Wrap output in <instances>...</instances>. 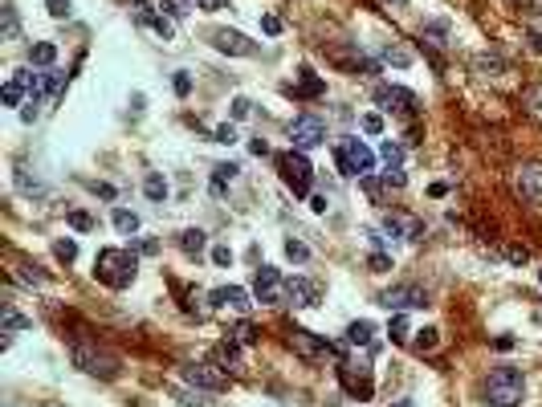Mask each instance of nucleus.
<instances>
[{"label":"nucleus","mask_w":542,"mask_h":407,"mask_svg":"<svg viewBox=\"0 0 542 407\" xmlns=\"http://www.w3.org/2000/svg\"><path fill=\"white\" fill-rule=\"evenodd\" d=\"M216 143H236V126H233V122L216 126Z\"/></svg>","instance_id":"603ef678"},{"label":"nucleus","mask_w":542,"mask_h":407,"mask_svg":"<svg viewBox=\"0 0 542 407\" xmlns=\"http://www.w3.org/2000/svg\"><path fill=\"white\" fill-rule=\"evenodd\" d=\"M539 281H542V269H539Z\"/></svg>","instance_id":"774afa93"},{"label":"nucleus","mask_w":542,"mask_h":407,"mask_svg":"<svg viewBox=\"0 0 542 407\" xmlns=\"http://www.w3.org/2000/svg\"><path fill=\"white\" fill-rule=\"evenodd\" d=\"M327 57L334 61V66L351 70V73H376V61H367V57H363V53H359L355 45H330Z\"/></svg>","instance_id":"4468645a"},{"label":"nucleus","mask_w":542,"mask_h":407,"mask_svg":"<svg viewBox=\"0 0 542 407\" xmlns=\"http://www.w3.org/2000/svg\"><path fill=\"white\" fill-rule=\"evenodd\" d=\"M21 98H24V90L17 86V82H13V77L0 86V102H4V106H21Z\"/></svg>","instance_id":"f704fd0d"},{"label":"nucleus","mask_w":542,"mask_h":407,"mask_svg":"<svg viewBox=\"0 0 542 407\" xmlns=\"http://www.w3.org/2000/svg\"><path fill=\"white\" fill-rule=\"evenodd\" d=\"M436 342H441V330H432V326H428V330H420V338H416L412 346H416L420 355H428V350H436Z\"/></svg>","instance_id":"c9c22d12"},{"label":"nucleus","mask_w":542,"mask_h":407,"mask_svg":"<svg viewBox=\"0 0 542 407\" xmlns=\"http://www.w3.org/2000/svg\"><path fill=\"white\" fill-rule=\"evenodd\" d=\"M171 86H176V94L184 98L192 90V77H188V73H176V77H171Z\"/></svg>","instance_id":"5fc2aeb1"},{"label":"nucleus","mask_w":542,"mask_h":407,"mask_svg":"<svg viewBox=\"0 0 542 407\" xmlns=\"http://www.w3.org/2000/svg\"><path fill=\"white\" fill-rule=\"evenodd\" d=\"M73 367L86 371V375H98V379H115L118 375V359L110 350L94 346V342H73Z\"/></svg>","instance_id":"20e7f679"},{"label":"nucleus","mask_w":542,"mask_h":407,"mask_svg":"<svg viewBox=\"0 0 542 407\" xmlns=\"http://www.w3.org/2000/svg\"><path fill=\"white\" fill-rule=\"evenodd\" d=\"M143 195H147V200H155V204H164V200H167V179L159 175V171H151V175L143 179Z\"/></svg>","instance_id":"393cba45"},{"label":"nucleus","mask_w":542,"mask_h":407,"mask_svg":"<svg viewBox=\"0 0 542 407\" xmlns=\"http://www.w3.org/2000/svg\"><path fill=\"white\" fill-rule=\"evenodd\" d=\"M196 4H200V8H204V13H216V8H224V4H229V0H196Z\"/></svg>","instance_id":"052dcab7"},{"label":"nucleus","mask_w":542,"mask_h":407,"mask_svg":"<svg viewBox=\"0 0 542 407\" xmlns=\"http://www.w3.org/2000/svg\"><path fill=\"white\" fill-rule=\"evenodd\" d=\"M0 326H4V334H21V330H29V326H33V318L17 313V306H4V313H0Z\"/></svg>","instance_id":"4be33fe9"},{"label":"nucleus","mask_w":542,"mask_h":407,"mask_svg":"<svg viewBox=\"0 0 542 407\" xmlns=\"http://www.w3.org/2000/svg\"><path fill=\"white\" fill-rule=\"evenodd\" d=\"M70 228H78V232H90V228H94V220H90V212L73 208V212H70Z\"/></svg>","instance_id":"a19ab883"},{"label":"nucleus","mask_w":542,"mask_h":407,"mask_svg":"<svg viewBox=\"0 0 542 407\" xmlns=\"http://www.w3.org/2000/svg\"><path fill=\"white\" fill-rule=\"evenodd\" d=\"M526 395V379L518 367H497L485 379V404L490 407H518Z\"/></svg>","instance_id":"f03ea898"},{"label":"nucleus","mask_w":542,"mask_h":407,"mask_svg":"<svg viewBox=\"0 0 542 407\" xmlns=\"http://www.w3.org/2000/svg\"><path fill=\"white\" fill-rule=\"evenodd\" d=\"M376 102L383 110H396V114H412V110H416V94H412V90H400V86H379Z\"/></svg>","instance_id":"2eb2a0df"},{"label":"nucleus","mask_w":542,"mask_h":407,"mask_svg":"<svg viewBox=\"0 0 542 407\" xmlns=\"http://www.w3.org/2000/svg\"><path fill=\"white\" fill-rule=\"evenodd\" d=\"M204 244H208V232H204V228H184V232H180V249H184L188 257H200Z\"/></svg>","instance_id":"6ab92c4d"},{"label":"nucleus","mask_w":542,"mask_h":407,"mask_svg":"<svg viewBox=\"0 0 542 407\" xmlns=\"http://www.w3.org/2000/svg\"><path fill=\"white\" fill-rule=\"evenodd\" d=\"M261 29L273 37V33H282V21H278V17H261Z\"/></svg>","instance_id":"bf43d9fd"},{"label":"nucleus","mask_w":542,"mask_h":407,"mask_svg":"<svg viewBox=\"0 0 542 407\" xmlns=\"http://www.w3.org/2000/svg\"><path fill=\"white\" fill-rule=\"evenodd\" d=\"M367 265H371V273H387L392 269V253H371Z\"/></svg>","instance_id":"c03bdc74"},{"label":"nucleus","mask_w":542,"mask_h":407,"mask_svg":"<svg viewBox=\"0 0 542 407\" xmlns=\"http://www.w3.org/2000/svg\"><path fill=\"white\" fill-rule=\"evenodd\" d=\"M62 86H66V73H45V98L49 102L62 98Z\"/></svg>","instance_id":"58836bf2"},{"label":"nucleus","mask_w":542,"mask_h":407,"mask_svg":"<svg viewBox=\"0 0 542 407\" xmlns=\"http://www.w3.org/2000/svg\"><path fill=\"white\" fill-rule=\"evenodd\" d=\"M45 8H49L53 21H66V17H70V0H49Z\"/></svg>","instance_id":"a18cd8bd"},{"label":"nucleus","mask_w":542,"mask_h":407,"mask_svg":"<svg viewBox=\"0 0 542 407\" xmlns=\"http://www.w3.org/2000/svg\"><path fill=\"white\" fill-rule=\"evenodd\" d=\"M334 163H338V171L343 175H371V168H376V151L363 143V139H343V143L334 147Z\"/></svg>","instance_id":"7ed1b4c3"},{"label":"nucleus","mask_w":542,"mask_h":407,"mask_svg":"<svg viewBox=\"0 0 542 407\" xmlns=\"http://www.w3.org/2000/svg\"><path fill=\"white\" fill-rule=\"evenodd\" d=\"M363 131L367 135H383V119L379 114H363Z\"/></svg>","instance_id":"3c124183"},{"label":"nucleus","mask_w":542,"mask_h":407,"mask_svg":"<svg viewBox=\"0 0 542 407\" xmlns=\"http://www.w3.org/2000/svg\"><path fill=\"white\" fill-rule=\"evenodd\" d=\"M21 281H29V286H45V277H41V273H33L29 265L21 269Z\"/></svg>","instance_id":"6e6d98bb"},{"label":"nucleus","mask_w":542,"mask_h":407,"mask_svg":"<svg viewBox=\"0 0 542 407\" xmlns=\"http://www.w3.org/2000/svg\"><path fill=\"white\" fill-rule=\"evenodd\" d=\"M338 375H343V387L351 391V395H359V399H371V391H376V383H371V367H355V362H343L338 367Z\"/></svg>","instance_id":"f8f14e48"},{"label":"nucleus","mask_w":542,"mask_h":407,"mask_svg":"<svg viewBox=\"0 0 542 407\" xmlns=\"http://www.w3.org/2000/svg\"><path fill=\"white\" fill-rule=\"evenodd\" d=\"M290 346H294L298 359H306V362H318V359H327V355H334V346L322 342L318 334H310V330H290Z\"/></svg>","instance_id":"1a4fd4ad"},{"label":"nucleus","mask_w":542,"mask_h":407,"mask_svg":"<svg viewBox=\"0 0 542 407\" xmlns=\"http://www.w3.org/2000/svg\"><path fill=\"white\" fill-rule=\"evenodd\" d=\"M213 359H216V367H224V371H236V367H241V342H236V338L220 342V346L213 350Z\"/></svg>","instance_id":"a211bd4d"},{"label":"nucleus","mask_w":542,"mask_h":407,"mask_svg":"<svg viewBox=\"0 0 542 407\" xmlns=\"http://www.w3.org/2000/svg\"><path fill=\"white\" fill-rule=\"evenodd\" d=\"M213 45L220 49V53H229V57H253V53H257V41H249V37L236 33V29H216Z\"/></svg>","instance_id":"9d476101"},{"label":"nucleus","mask_w":542,"mask_h":407,"mask_svg":"<svg viewBox=\"0 0 542 407\" xmlns=\"http://www.w3.org/2000/svg\"><path fill=\"white\" fill-rule=\"evenodd\" d=\"M387 334H392V342H408V334H412L408 318H400V313H396V318H392V330H387Z\"/></svg>","instance_id":"ea45409f"},{"label":"nucleus","mask_w":542,"mask_h":407,"mask_svg":"<svg viewBox=\"0 0 542 407\" xmlns=\"http://www.w3.org/2000/svg\"><path fill=\"white\" fill-rule=\"evenodd\" d=\"M379 306H383V310H396V313H404V310H425V306H428V293L420 286H392V289H383V293H379Z\"/></svg>","instance_id":"0eeeda50"},{"label":"nucleus","mask_w":542,"mask_h":407,"mask_svg":"<svg viewBox=\"0 0 542 407\" xmlns=\"http://www.w3.org/2000/svg\"><path fill=\"white\" fill-rule=\"evenodd\" d=\"M45 407H66V404H45Z\"/></svg>","instance_id":"338daca9"},{"label":"nucleus","mask_w":542,"mask_h":407,"mask_svg":"<svg viewBox=\"0 0 542 407\" xmlns=\"http://www.w3.org/2000/svg\"><path fill=\"white\" fill-rule=\"evenodd\" d=\"M278 286H282V273H278L273 265H261L257 277H253V293H257V302H273V306H282L285 293Z\"/></svg>","instance_id":"9b49d317"},{"label":"nucleus","mask_w":542,"mask_h":407,"mask_svg":"<svg viewBox=\"0 0 542 407\" xmlns=\"http://www.w3.org/2000/svg\"><path fill=\"white\" fill-rule=\"evenodd\" d=\"M392 407H412V399H396V404H392Z\"/></svg>","instance_id":"69168bd1"},{"label":"nucleus","mask_w":542,"mask_h":407,"mask_svg":"<svg viewBox=\"0 0 542 407\" xmlns=\"http://www.w3.org/2000/svg\"><path fill=\"white\" fill-rule=\"evenodd\" d=\"M229 334H233L241 346H253V342H257V326H253V322H236Z\"/></svg>","instance_id":"473e14b6"},{"label":"nucleus","mask_w":542,"mask_h":407,"mask_svg":"<svg viewBox=\"0 0 542 407\" xmlns=\"http://www.w3.org/2000/svg\"><path fill=\"white\" fill-rule=\"evenodd\" d=\"M310 208L314 212H327V195H310Z\"/></svg>","instance_id":"680f3d73"},{"label":"nucleus","mask_w":542,"mask_h":407,"mask_svg":"<svg viewBox=\"0 0 542 407\" xmlns=\"http://www.w3.org/2000/svg\"><path fill=\"white\" fill-rule=\"evenodd\" d=\"M159 8H164V17L180 21V17H188L192 8H200V4H196V0H159Z\"/></svg>","instance_id":"cd10ccee"},{"label":"nucleus","mask_w":542,"mask_h":407,"mask_svg":"<svg viewBox=\"0 0 542 407\" xmlns=\"http://www.w3.org/2000/svg\"><path fill=\"white\" fill-rule=\"evenodd\" d=\"M522 106H526L534 119H542V82H539V86H526V90H522Z\"/></svg>","instance_id":"c756f323"},{"label":"nucleus","mask_w":542,"mask_h":407,"mask_svg":"<svg viewBox=\"0 0 542 407\" xmlns=\"http://www.w3.org/2000/svg\"><path fill=\"white\" fill-rule=\"evenodd\" d=\"M53 257H57V261H66V265H70V261H78V244H73L70 237H66V240H57V244H53Z\"/></svg>","instance_id":"4c0bfd02"},{"label":"nucleus","mask_w":542,"mask_h":407,"mask_svg":"<svg viewBox=\"0 0 542 407\" xmlns=\"http://www.w3.org/2000/svg\"><path fill=\"white\" fill-rule=\"evenodd\" d=\"M379 159H383V163H387V168H400V159H404V147H400V143H392V139H387V143L379 147Z\"/></svg>","instance_id":"72a5a7b5"},{"label":"nucleus","mask_w":542,"mask_h":407,"mask_svg":"<svg viewBox=\"0 0 542 407\" xmlns=\"http://www.w3.org/2000/svg\"><path fill=\"white\" fill-rule=\"evenodd\" d=\"M13 179H17V192H21V195H45V188H41L37 179H29V175H24V168H17Z\"/></svg>","instance_id":"2f4dec72"},{"label":"nucleus","mask_w":542,"mask_h":407,"mask_svg":"<svg viewBox=\"0 0 542 407\" xmlns=\"http://www.w3.org/2000/svg\"><path fill=\"white\" fill-rule=\"evenodd\" d=\"M359 184H363V192L371 195V200H383V195H387V188H392V184H387V179H376V175H363V179H359Z\"/></svg>","instance_id":"7c9ffc66"},{"label":"nucleus","mask_w":542,"mask_h":407,"mask_svg":"<svg viewBox=\"0 0 542 407\" xmlns=\"http://www.w3.org/2000/svg\"><path fill=\"white\" fill-rule=\"evenodd\" d=\"M530 45H534V53H542V24L539 21L530 24Z\"/></svg>","instance_id":"4d7b16f0"},{"label":"nucleus","mask_w":542,"mask_h":407,"mask_svg":"<svg viewBox=\"0 0 542 407\" xmlns=\"http://www.w3.org/2000/svg\"><path fill=\"white\" fill-rule=\"evenodd\" d=\"M298 90H302V94H322V82H318L310 70H302V86H298Z\"/></svg>","instance_id":"49530a36"},{"label":"nucleus","mask_w":542,"mask_h":407,"mask_svg":"<svg viewBox=\"0 0 542 407\" xmlns=\"http://www.w3.org/2000/svg\"><path fill=\"white\" fill-rule=\"evenodd\" d=\"M143 24H151L164 41H171V17H151V13H143Z\"/></svg>","instance_id":"e433bc0d"},{"label":"nucleus","mask_w":542,"mask_h":407,"mask_svg":"<svg viewBox=\"0 0 542 407\" xmlns=\"http://www.w3.org/2000/svg\"><path fill=\"white\" fill-rule=\"evenodd\" d=\"M383 57H387V61H396V66H408V61H412V53H408V49H396V45L383 49Z\"/></svg>","instance_id":"de8ad7c7"},{"label":"nucleus","mask_w":542,"mask_h":407,"mask_svg":"<svg viewBox=\"0 0 542 407\" xmlns=\"http://www.w3.org/2000/svg\"><path fill=\"white\" fill-rule=\"evenodd\" d=\"M518 192H522L526 204L542 208V163H526V168H518Z\"/></svg>","instance_id":"dca6fc26"},{"label":"nucleus","mask_w":542,"mask_h":407,"mask_svg":"<svg viewBox=\"0 0 542 407\" xmlns=\"http://www.w3.org/2000/svg\"><path fill=\"white\" fill-rule=\"evenodd\" d=\"M506 261H514V265H526V261H530V253H526L522 244H510V249H506Z\"/></svg>","instance_id":"8fccbe9b"},{"label":"nucleus","mask_w":542,"mask_h":407,"mask_svg":"<svg viewBox=\"0 0 542 407\" xmlns=\"http://www.w3.org/2000/svg\"><path fill=\"white\" fill-rule=\"evenodd\" d=\"M135 269H139V257L131 249H102L94 261V277L110 289H127L135 281Z\"/></svg>","instance_id":"f257e3e1"},{"label":"nucleus","mask_w":542,"mask_h":407,"mask_svg":"<svg viewBox=\"0 0 542 407\" xmlns=\"http://www.w3.org/2000/svg\"><path fill=\"white\" fill-rule=\"evenodd\" d=\"M253 114V102L249 98H233V119H249Z\"/></svg>","instance_id":"09e8293b"},{"label":"nucleus","mask_w":542,"mask_h":407,"mask_svg":"<svg viewBox=\"0 0 542 407\" xmlns=\"http://www.w3.org/2000/svg\"><path fill=\"white\" fill-rule=\"evenodd\" d=\"M115 228L122 237H135V232H139V216L127 212V208H115Z\"/></svg>","instance_id":"c85d7f7f"},{"label":"nucleus","mask_w":542,"mask_h":407,"mask_svg":"<svg viewBox=\"0 0 542 407\" xmlns=\"http://www.w3.org/2000/svg\"><path fill=\"white\" fill-rule=\"evenodd\" d=\"M236 171H241L236 163H216V168H213V184H208V192H213L216 200L224 195V184H233V179H236Z\"/></svg>","instance_id":"aec40b11"},{"label":"nucleus","mask_w":542,"mask_h":407,"mask_svg":"<svg viewBox=\"0 0 542 407\" xmlns=\"http://www.w3.org/2000/svg\"><path fill=\"white\" fill-rule=\"evenodd\" d=\"M371 338H376V326H371L367 318H359V322L347 326V342H351V346H367Z\"/></svg>","instance_id":"b1692460"},{"label":"nucleus","mask_w":542,"mask_h":407,"mask_svg":"<svg viewBox=\"0 0 542 407\" xmlns=\"http://www.w3.org/2000/svg\"><path fill=\"white\" fill-rule=\"evenodd\" d=\"M290 139H294V151H310V147L327 143V122L318 114H298L290 122Z\"/></svg>","instance_id":"423d86ee"},{"label":"nucleus","mask_w":542,"mask_h":407,"mask_svg":"<svg viewBox=\"0 0 542 407\" xmlns=\"http://www.w3.org/2000/svg\"><path fill=\"white\" fill-rule=\"evenodd\" d=\"M473 66H477V70H481V73H490V77H497V73L506 70V66H501V61H497V57H477V61H473Z\"/></svg>","instance_id":"37998d69"},{"label":"nucleus","mask_w":542,"mask_h":407,"mask_svg":"<svg viewBox=\"0 0 542 407\" xmlns=\"http://www.w3.org/2000/svg\"><path fill=\"white\" fill-rule=\"evenodd\" d=\"M0 37H4V41H17V37H21V17H17L13 4L0 8Z\"/></svg>","instance_id":"412c9836"},{"label":"nucleus","mask_w":542,"mask_h":407,"mask_svg":"<svg viewBox=\"0 0 542 407\" xmlns=\"http://www.w3.org/2000/svg\"><path fill=\"white\" fill-rule=\"evenodd\" d=\"M285 257H290V261H310V249L302 240H285Z\"/></svg>","instance_id":"79ce46f5"},{"label":"nucleus","mask_w":542,"mask_h":407,"mask_svg":"<svg viewBox=\"0 0 542 407\" xmlns=\"http://www.w3.org/2000/svg\"><path fill=\"white\" fill-rule=\"evenodd\" d=\"M29 61H33V66H53V61H57V45H53V41H37L33 53H29Z\"/></svg>","instance_id":"bb28decb"},{"label":"nucleus","mask_w":542,"mask_h":407,"mask_svg":"<svg viewBox=\"0 0 542 407\" xmlns=\"http://www.w3.org/2000/svg\"><path fill=\"white\" fill-rule=\"evenodd\" d=\"M184 383L196 387V391H224V387H229V375H224V367H216V362H192V367H184Z\"/></svg>","instance_id":"6e6552de"},{"label":"nucleus","mask_w":542,"mask_h":407,"mask_svg":"<svg viewBox=\"0 0 542 407\" xmlns=\"http://www.w3.org/2000/svg\"><path fill=\"white\" fill-rule=\"evenodd\" d=\"M139 253H143V257H155V253H159V240H151V237L139 240Z\"/></svg>","instance_id":"13d9d810"},{"label":"nucleus","mask_w":542,"mask_h":407,"mask_svg":"<svg viewBox=\"0 0 542 407\" xmlns=\"http://www.w3.org/2000/svg\"><path fill=\"white\" fill-rule=\"evenodd\" d=\"M282 293H285V306H298V310H306V306H314L318 302V281H310V277H290L282 286Z\"/></svg>","instance_id":"ddd939ff"},{"label":"nucleus","mask_w":542,"mask_h":407,"mask_svg":"<svg viewBox=\"0 0 542 407\" xmlns=\"http://www.w3.org/2000/svg\"><path fill=\"white\" fill-rule=\"evenodd\" d=\"M420 37H425V45H432V49H445V45H448V24H445V21H428Z\"/></svg>","instance_id":"a878e982"},{"label":"nucleus","mask_w":542,"mask_h":407,"mask_svg":"<svg viewBox=\"0 0 542 407\" xmlns=\"http://www.w3.org/2000/svg\"><path fill=\"white\" fill-rule=\"evenodd\" d=\"M94 192L102 195V200H115V188H106V184H94Z\"/></svg>","instance_id":"e2e57ef3"},{"label":"nucleus","mask_w":542,"mask_h":407,"mask_svg":"<svg viewBox=\"0 0 542 407\" xmlns=\"http://www.w3.org/2000/svg\"><path fill=\"white\" fill-rule=\"evenodd\" d=\"M13 82H17L29 98H41V90H45V77H41V73H29V70H17Z\"/></svg>","instance_id":"5701e85b"},{"label":"nucleus","mask_w":542,"mask_h":407,"mask_svg":"<svg viewBox=\"0 0 542 407\" xmlns=\"http://www.w3.org/2000/svg\"><path fill=\"white\" fill-rule=\"evenodd\" d=\"M213 302L216 306H233V310H249V306H253V302H249V289H241V286L213 289Z\"/></svg>","instance_id":"f3484780"},{"label":"nucleus","mask_w":542,"mask_h":407,"mask_svg":"<svg viewBox=\"0 0 542 407\" xmlns=\"http://www.w3.org/2000/svg\"><path fill=\"white\" fill-rule=\"evenodd\" d=\"M213 261L216 265H233V249H229V244H216V249H213Z\"/></svg>","instance_id":"864d4df0"},{"label":"nucleus","mask_w":542,"mask_h":407,"mask_svg":"<svg viewBox=\"0 0 542 407\" xmlns=\"http://www.w3.org/2000/svg\"><path fill=\"white\" fill-rule=\"evenodd\" d=\"M249 151H253V155H265L269 147H265V139H253V143H249Z\"/></svg>","instance_id":"0e129e2a"},{"label":"nucleus","mask_w":542,"mask_h":407,"mask_svg":"<svg viewBox=\"0 0 542 407\" xmlns=\"http://www.w3.org/2000/svg\"><path fill=\"white\" fill-rule=\"evenodd\" d=\"M278 171H282L285 188H294V195H310V188H314V168L306 163V155H302V151L282 155V159H278Z\"/></svg>","instance_id":"39448f33"}]
</instances>
